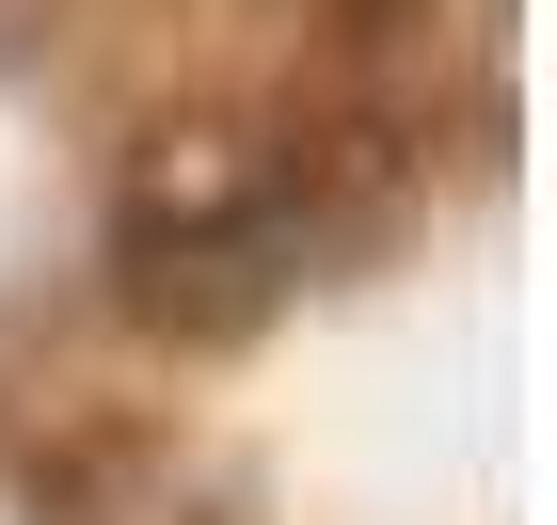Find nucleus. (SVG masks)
Segmentation results:
<instances>
[{"instance_id":"nucleus-1","label":"nucleus","mask_w":557,"mask_h":525,"mask_svg":"<svg viewBox=\"0 0 557 525\" xmlns=\"http://www.w3.org/2000/svg\"><path fill=\"white\" fill-rule=\"evenodd\" d=\"M112 271H128V303L160 318V335H239V318L302 271V208L287 191H239V175H191V191H144L128 208Z\"/></svg>"}]
</instances>
